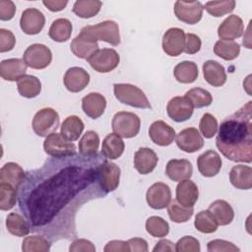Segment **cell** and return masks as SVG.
I'll return each mask as SVG.
<instances>
[{"label": "cell", "instance_id": "obj_1", "mask_svg": "<svg viewBox=\"0 0 252 252\" xmlns=\"http://www.w3.org/2000/svg\"><path fill=\"white\" fill-rule=\"evenodd\" d=\"M106 159L101 153H76L51 157L39 168L27 171L18 190V203L31 231L50 242L77 238L76 215L80 208L107 195L99 181V167Z\"/></svg>", "mask_w": 252, "mask_h": 252}, {"label": "cell", "instance_id": "obj_2", "mask_svg": "<svg viewBox=\"0 0 252 252\" xmlns=\"http://www.w3.org/2000/svg\"><path fill=\"white\" fill-rule=\"evenodd\" d=\"M217 148L227 159L235 162L252 161V101L227 116L220 125Z\"/></svg>", "mask_w": 252, "mask_h": 252}, {"label": "cell", "instance_id": "obj_3", "mask_svg": "<svg viewBox=\"0 0 252 252\" xmlns=\"http://www.w3.org/2000/svg\"><path fill=\"white\" fill-rule=\"evenodd\" d=\"M81 32L94 41H105L113 46H117L121 41L118 24L111 20L103 21L94 26H86L81 30Z\"/></svg>", "mask_w": 252, "mask_h": 252}, {"label": "cell", "instance_id": "obj_4", "mask_svg": "<svg viewBox=\"0 0 252 252\" xmlns=\"http://www.w3.org/2000/svg\"><path fill=\"white\" fill-rule=\"evenodd\" d=\"M113 92L115 97L124 104L136 108L150 109L152 105L145 93L131 84H114Z\"/></svg>", "mask_w": 252, "mask_h": 252}, {"label": "cell", "instance_id": "obj_5", "mask_svg": "<svg viewBox=\"0 0 252 252\" xmlns=\"http://www.w3.org/2000/svg\"><path fill=\"white\" fill-rule=\"evenodd\" d=\"M112 130L122 138H133L137 136L141 127L139 116L129 111H119L115 113L111 122Z\"/></svg>", "mask_w": 252, "mask_h": 252}, {"label": "cell", "instance_id": "obj_6", "mask_svg": "<svg viewBox=\"0 0 252 252\" xmlns=\"http://www.w3.org/2000/svg\"><path fill=\"white\" fill-rule=\"evenodd\" d=\"M59 126V114L50 107L38 110L32 119V130L39 137H47L56 132Z\"/></svg>", "mask_w": 252, "mask_h": 252}, {"label": "cell", "instance_id": "obj_7", "mask_svg": "<svg viewBox=\"0 0 252 252\" xmlns=\"http://www.w3.org/2000/svg\"><path fill=\"white\" fill-rule=\"evenodd\" d=\"M87 61L94 71L98 73H108L118 66L120 56L117 51L112 48H102L96 50Z\"/></svg>", "mask_w": 252, "mask_h": 252}, {"label": "cell", "instance_id": "obj_8", "mask_svg": "<svg viewBox=\"0 0 252 252\" xmlns=\"http://www.w3.org/2000/svg\"><path fill=\"white\" fill-rule=\"evenodd\" d=\"M43 150L48 156L53 158H63L76 154L75 144L66 140L60 133L56 132L45 137Z\"/></svg>", "mask_w": 252, "mask_h": 252}, {"label": "cell", "instance_id": "obj_9", "mask_svg": "<svg viewBox=\"0 0 252 252\" xmlns=\"http://www.w3.org/2000/svg\"><path fill=\"white\" fill-rule=\"evenodd\" d=\"M23 60L27 66L40 70L46 68L52 60L51 50L44 44L33 43L30 45L24 52Z\"/></svg>", "mask_w": 252, "mask_h": 252}, {"label": "cell", "instance_id": "obj_10", "mask_svg": "<svg viewBox=\"0 0 252 252\" xmlns=\"http://www.w3.org/2000/svg\"><path fill=\"white\" fill-rule=\"evenodd\" d=\"M204 7L200 1H181L174 3V14L176 18L188 25H195L203 15Z\"/></svg>", "mask_w": 252, "mask_h": 252}, {"label": "cell", "instance_id": "obj_11", "mask_svg": "<svg viewBox=\"0 0 252 252\" xmlns=\"http://www.w3.org/2000/svg\"><path fill=\"white\" fill-rule=\"evenodd\" d=\"M146 200L148 205L155 210L164 209L171 201V190L167 184L156 182L148 189Z\"/></svg>", "mask_w": 252, "mask_h": 252}, {"label": "cell", "instance_id": "obj_12", "mask_svg": "<svg viewBox=\"0 0 252 252\" xmlns=\"http://www.w3.org/2000/svg\"><path fill=\"white\" fill-rule=\"evenodd\" d=\"M193 111L194 107L185 95L172 97L166 105L167 115L175 122H184L188 120L192 116Z\"/></svg>", "mask_w": 252, "mask_h": 252}, {"label": "cell", "instance_id": "obj_13", "mask_svg": "<svg viewBox=\"0 0 252 252\" xmlns=\"http://www.w3.org/2000/svg\"><path fill=\"white\" fill-rule=\"evenodd\" d=\"M45 24V17L41 11L35 8H28L23 11L20 19V27L26 34H37Z\"/></svg>", "mask_w": 252, "mask_h": 252}, {"label": "cell", "instance_id": "obj_14", "mask_svg": "<svg viewBox=\"0 0 252 252\" xmlns=\"http://www.w3.org/2000/svg\"><path fill=\"white\" fill-rule=\"evenodd\" d=\"M176 145L185 153H195L203 148L204 139L196 128L189 127L177 134Z\"/></svg>", "mask_w": 252, "mask_h": 252}, {"label": "cell", "instance_id": "obj_15", "mask_svg": "<svg viewBox=\"0 0 252 252\" xmlns=\"http://www.w3.org/2000/svg\"><path fill=\"white\" fill-rule=\"evenodd\" d=\"M185 33L182 29L170 28L162 36V49L169 56H178L184 50Z\"/></svg>", "mask_w": 252, "mask_h": 252}, {"label": "cell", "instance_id": "obj_16", "mask_svg": "<svg viewBox=\"0 0 252 252\" xmlns=\"http://www.w3.org/2000/svg\"><path fill=\"white\" fill-rule=\"evenodd\" d=\"M120 174V167L114 162L108 161L106 159L101 163L99 167V181L102 189L106 193L112 192L118 187Z\"/></svg>", "mask_w": 252, "mask_h": 252}, {"label": "cell", "instance_id": "obj_17", "mask_svg": "<svg viewBox=\"0 0 252 252\" xmlns=\"http://www.w3.org/2000/svg\"><path fill=\"white\" fill-rule=\"evenodd\" d=\"M221 163L220 155L213 150L206 151L197 158L198 170L205 177H213L217 175L221 168Z\"/></svg>", "mask_w": 252, "mask_h": 252}, {"label": "cell", "instance_id": "obj_18", "mask_svg": "<svg viewBox=\"0 0 252 252\" xmlns=\"http://www.w3.org/2000/svg\"><path fill=\"white\" fill-rule=\"evenodd\" d=\"M63 82L69 92L79 93L89 85L90 74L81 67H71L66 71Z\"/></svg>", "mask_w": 252, "mask_h": 252}, {"label": "cell", "instance_id": "obj_19", "mask_svg": "<svg viewBox=\"0 0 252 252\" xmlns=\"http://www.w3.org/2000/svg\"><path fill=\"white\" fill-rule=\"evenodd\" d=\"M151 140L158 146H169L175 139V130L162 120L153 122L149 128Z\"/></svg>", "mask_w": 252, "mask_h": 252}, {"label": "cell", "instance_id": "obj_20", "mask_svg": "<svg viewBox=\"0 0 252 252\" xmlns=\"http://www.w3.org/2000/svg\"><path fill=\"white\" fill-rule=\"evenodd\" d=\"M244 25L237 15L228 16L218 28V35L221 40H233L242 35Z\"/></svg>", "mask_w": 252, "mask_h": 252}, {"label": "cell", "instance_id": "obj_21", "mask_svg": "<svg viewBox=\"0 0 252 252\" xmlns=\"http://www.w3.org/2000/svg\"><path fill=\"white\" fill-rule=\"evenodd\" d=\"M27 64L23 59L20 58H10L2 60L0 63V75L1 78L15 82L19 81L22 77L26 75Z\"/></svg>", "mask_w": 252, "mask_h": 252}, {"label": "cell", "instance_id": "obj_22", "mask_svg": "<svg viewBox=\"0 0 252 252\" xmlns=\"http://www.w3.org/2000/svg\"><path fill=\"white\" fill-rule=\"evenodd\" d=\"M158 158L150 148H140L134 155V167L140 174H149L157 166Z\"/></svg>", "mask_w": 252, "mask_h": 252}, {"label": "cell", "instance_id": "obj_23", "mask_svg": "<svg viewBox=\"0 0 252 252\" xmlns=\"http://www.w3.org/2000/svg\"><path fill=\"white\" fill-rule=\"evenodd\" d=\"M106 107V99L99 93H90L82 98V109L92 119L100 117Z\"/></svg>", "mask_w": 252, "mask_h": 252}, {"label": "cell", "instance_id": "obj_24", "mask_svg": "<svg viewBox=\"0 0 252 252\" xmlns=\"http://www.w3.org/2000/svg\"><path fill=\"white\" fill-rule=\"evenodd\" d=\"M193 173L192 163L185 158L170 159L165 167V174L173 181L190 179Z\"/></svg>", "mask_w": 252, "mask_h": 252}, {"label": "cell", "instance_id": "obj_25", "mask_svg": "<svg viewBox=\"0 0 252 252\" xmlns=\"http://www.w3.org/2000/svg\"><path fill=\"white\" fill-rule=\"evenodd\" d=\"M199 198V189L190 179L179 181L176 186V201L184 207H194Z\"/></svg>", "mask_w": 252, "mask_h": 252}, {"label": "cell", "instance_id": "obj_26", "mask_svg": "<svg viewBox=\"0 0 252 252\" xmlns=\"http://www.w3.org/2000/svg\"><path fill=\"white\" fill-rule=\"evenodd\" d=\"M73 54L82 59L90 58L96 50H98L97 41L91 39L89 36L80 32L70 44Z\"/></svg>", "mask_w": 252, "mask_h": 252}, {"label": "cell", "instance_id": "obj_27", "mask_svg": "<svg viewBox=\"0 0 252 252\" xmlns=\"http://www.w3.org/2000/svg\"><path fill=\"white\" fill-rule=\"evenodd\" d=\"M203 75L207 83L213 87H221L226 82V73L224 67L215 61L208 60L203 64Z\"/></svg>", "mask_w": 252, "mask_h": 252}, {"label": "cell", "instance_id": "obj_28", "mask_svg": "<svg viewBox=\"0 0 252 252\" xmlns=\"http://www.w3.org/2000/svg\"><path fill=\"white\" fill-rule=\"evenodd\" d=\"M25 175L26 172L21 165L13 161L7 162L0 169V182L8 183L19 190Z\"/></svg>", "mask_w": 252, "mask_h": 252}, {"label": "cell", "instance_id": "obj_29", "mask_svg": "<svg viewBox=\"0 0 252 252\" xmlns=\"http://www.w3.org/2000/svg\"><path fill=\"white\" fill-rule=\"evenodd\" d=\"M229 181L236 189H250L252 187V168L244 164L234 165L229 172Z\"/></svg>", "mask_w": 252, "mask_h": 252}, {"label": "cell", "instance_id": "obj_30", "mask_svg": "<svg viewBox=\"0 0 252 252\" xmlns=\"http://www.w3.org/2000/svg\"><path fill=\"white\" fill-rule=\"evenodd\" d=\"M208 210L220 225H227L233 220L234 211L230 204L224 200L214 201Z\"/></svg>", "mask_w": 252, "mask_h": 252}, {"label": "cell", "instance_id": "obj_31", "mask_svg": "<svg viewBox=\"0 0 252 252\" xmlns=\"http://www.w3.org/2000/svg\"><path fill=\"white\" fill-rule=\"evenodd\" d=\"M125 149V144L120 136L115 133L108 134L101 146V154L108 159H116L121 157Z\"/></svg>", "mask_w": 252, "mask_h": 252}, {"label": "cell", "instance_id": "obj_32", "mask_svg": "<svg viewBox=\"0 0 252 252\" xmlns=\"http://www.w3.org/2000/svg\"><path fill=\"white\" fill-rule=\"evenodd\" d=\"M85 125L82 119L76 115H71L65 118L61 124L60 134L68 141H77L84 131Z\"/></svg>", "mask_w": 252, "mask_h": 252}, {"label": "cell", "instance_id": "obj_33", "mask_svg": "<svg viewBox=\"0 0 252 252\" xmlns=\"http://www.w3.org/2000/svg\"><path fill=\"white\" fill-rule=\"evenodd\" d=\"M6 227L11 234L18 237L27 236L31 232V226L27 219L16 212L10 213L7 216Z\"/></svg>", "mask_w": 252, "mask_h": 252}, {"label": "cell", "instance_id": "obj_34", "mask_svg": "<svg viewBox=\"0 0 252 252\" xmlns=\"http://www.w3.org/2000/svg\"><path fill=\"white\" fill-rule=\"evenodd\" d=\"M72 23L65 18H59L52 22L48 35L49 37L57 42H65L67 41L72 34Z\"/></svg>", "mask_w": 252, "mask_h": 252}, {"label": "cell", "instance_id": "obj_35", "mask_svg": "<svg viewBox=\"0 0 252 252\" xmlns=\"http://www.w3.org/2000/svg\"><path fill=\"white\" fill-rule=\"evenodd\" d=\"M173 74L177 82L182 84H191L198 78L199 71L195 62L183 61L174 67Z\"/></svg>", "mask_w": 252, "mask_h": 252}, {"label": "cell", "instance_id": "obj_36", "mask_svg": "<svg viewBox=\"0 0 252 252\" xmlns=\"http://www.w3.org/2000/svg\"><path fill=\"white\" fill-rule=\"evenodd\" d=\"M17 88L22 96L32 98L39 94L41 91V83L35 76L25 75L18 81Z\"/></svg>", "mask_w": 252, "mask_h": 252}, {"label": "cell", "instance_id": "obj_37", "mask_svg": "<svg viewBox=\"0 0 252 252\" xmlns=\"http://www.w3.org/2000/svg\"><path fill=\"white\" fill-rule=\"evenodd\" d=\"M102 6L98 0H78L73 5V13L83 19H88L95 16Z\"/></svg>", "mask_w": 252, "mask_h": 252}, {"label": "cell", "instance_id": "obj_38", "mask_svg": "<svg viewBox=\"0 0 252 252\" xmlns=\"http://www.w3.org/2000/svg\"><path fill=\"white\" fill-rule=\"evenodd\" d=\"M214 52L217 56L230 61L238 57L240 53V45L233 40H218L214 46Z\"/></svg>", "mask_w": 252, "mask_h": 252}, {"label": "cell", "instance_id": "obj_39", "mask_svg": "<svg viewBox=\"0 0 252 252\" xmlns=\"http://www.w3.org/2000/svg\"><path fill=\"white\" fill-rule=\"evenodd\" d=\"M50 241L43 235H32L24 238L22 242L23 252H48Z\"/></svg>", "mask_w": 252, "mask_h": 252}, {"label": "cell", "instance_id": "obj_40", "mask_svg": "<svg viewBox=\"0 0 252 252\" xmlns=\"http://www.w3.org/2000/svg\"><path fill=\"white\" fill-rule=\"evenodd\" d=\"M167 213L172 221L180 223L186 222L193 216L194 209L193 207H184L176 200H172L167 206Z\"/></svg>", "mask_w": 252, "mask_h": 252}, {"label": "cell", "instance_id": "obj_41", "mask_svg": "<svg viewBox=\"0 0 252 252\" xmlns=\"http://www.w3.org/2000/svg\"><path fill=\"white\" fill-rule=\"evenodd\" d=\"M194 226L197 230L203 233H213L218 229L219 223L209 212V210L199 212L194 220Z\"/></svg>", "mask_w": 252, "mask_h": 252}, {"label": "cell", "instance_id": "obj_42", "mask_svg": "<svg viewBox=\"0 0 252 252\" xmlns=\"http://www.w3.org/2000/svg\"><path fill=\"white\" fill-rule=\"evenodd\" d=\"M99 147V137L96 132L87 131L79 141V153L85 156H92L97 153Z\"/></svg>", "mask_w": 252, "mask_h": 252}, {"label": "cell", "instance_id": "obj_43", "mask_svg": "<svg viewBox=\"0 0 252 252\" xmlns=\"http://www.w3.org/2000/svg\"><path fill=\"white\" fill-rule=\"evenodd\" d=\"M185 96L191 101L193 107L195 108H202L212 104L213 96L205 89L202 88H193L186 92Z\"/></svg>", "mask_w": 252, "mask_h": 252}, {"label": "cell", "instance_id": "obj_44", "mask_svg": "<svg viewBox=\"0 0 252 252\" xmlns=\"http://www.w3.org/2000/svg\"><path fill=\"white\" fill-rule=\"evenodd\" d=\"M18 199V190L8 183L0 182V209L8 211L14 208Z\"/></svg>", "mask_w": 252, "mask_h": 252}, {"label": "cell", "instance_id": "obj_45", "mask_svg": "<svg viewBox=\"0 0 252 252\" xmlns=\"http://www.w3.org/2000/svg\"><path fill=\"white\" fill-rule=\"evenodd\" d=\"M146 230L154 237H163L169 232L168 222L160 217L153 216L146 220Z\"/></svg>", "mask_w": 252, "mask_h": 252}, {"label": "cell", "instance_id": "obj_46", "mask_svg": "<svg viewBox=\"0 0 252 252\" xmlns=\"http://www.w3.org/2000/svg\"><path fill=\"white\" fill-rule=\"evenodd\" d=\"M235 8L234 0L208 1L205 4V10L213 17H222L231 13Z\"/></svg>", "mask_w": 252, "mask_h": 252}, {"label": "cell", "instance_id": "obj_47", "mask_svg": "<svg viewBox=\"0 0 252 252\" xmlns=\"http://www.w3.org/2000/svg\"><path fill=\"white\" fill-rule=\"evenodd\" d=\"M199 128L201 134L207 138H213L218 131V121L214 115L211 113H205L199 123Z\"/></svg>", "mask_w": 252, "mask_h": 252}, {"label": "cell", "instance_id": "obj_48", "mask_svg": "<svg viewBox=\"0 0 252 252\" xmlns=\"http://www.w3.org/2000/svg\"><path fill=\"white\" fill-rule=\"evenodd\" d=\"M200 242L193 236H183L175 243V251L177 252H199Z\"/></svg>", "mask_w": 252, "mask_h": 252}, {"label": "cell", "instance_id": "obj_49", "mask_svg": "<svg viewBox=\"0 0 252 252\" xmlns=\"http://www.w3.org/2000/svg\"><path fill=\"white\" fill-rule=\"evenodd\" d=\"M207 249L209 252H239L240 249L234 245L232 242L223 240V239H214L210 241L207 245Z\"/></svg>", "mask_w": 252, "mask_h": 252}, {"label": "cell", "instance_id": "obj_50", "mask_svg": "<svg viewBox=\"0 0 252 252\" xmlns=\"http://www.w3.org/2000/svg\"><path fill=\"white\" fill-rule=\"evenodd\" d=\"M201 45H202V41L197 34L190 33V32L185 34V42H184L183 52H185L186 54H189V55L195 54V53L199 52V50L201 49Z\"/></svg>", "mask_w": 252, "mask_h": 252}, {"label": "cell", "instance_id": "obj_51", "mask_svg": "<svg viewBox=\"0 0 252 252\" xmlns=\"http://www.w3.org/2000/svg\"><path fill=\"white\" fill-rule=\"evenodd\" d=\"M16 37L14 33L5 29H0V52H7L14 48Z\"/></svg>", "mask_w": 252, "mask_h": 252}, {"label": "cell", "instance_id": "obj_52", "mask_svg": "<svg viewBox=\"0 0 252 252\" xmlns=\"http://www.w3.org/2000/svg\"><path fill=\"white\" fill-rule=\"evenodd\" d=\"M70 252H94V245L87 239L83 238H75L72 244L69 247Z\"/></svg>", "mask_w": 252, "mask_h": 252}, {"label": "cell", "instance_id": "obj_53", "mask_svg": "<svg viewBox=\"0 0 252 252\" xmlns=\"http://www.w3.org/2000/svg\"><path fill=\"white\" fill-rule=\"evenodd\" d=\"M16 13V6L11 0L0 1V20L9 21L13 19Z\"/></svg>", "mask_w": 252, "mask_h": 252}, {"label": "cell", "instance_id": "obj_54", "mask_svg": "<svg viewBox=\"0 0 252 252\" xmlns=\"http://www.w3.org/2000/svg\"><path fill=\"white\" fill-rule=\"evenodd\" d=\"M129 251L131 252H147L149 250L148 242L144 238L134 237L127 241Z\"/></svg>", "mask_w": 252, "mask_h": 252}, {"label": "cell", "instance_id": "obj_55", "mask_svg": "<svg viewBox=\"0 0 252 252\" xmlns=\"http://www.w3.org/2000/svg\"><path fill=\"white\" fill-rule=\"evenodd\" d=\"M104 252H130L127 241L111 240L103 248Z\"/></svg>", "mask_w": 252, "mask_h": 252}, {"label": "cell", "instance_id": "obj_56", "mask_svg": "<svg viewBox=\"0 0 252 252\" xmlns=\"http://www.w3.org/2000/svg\"><path fill=\"white\" fill-rule=\"evenodd\" d=\"M42 4L52 12L62 11L68 4L67 0H43Z\"/></svg>", "mask_w": 252, "mask_h": 252}, {"label": "cell", "instance_id": "obj_57", "mask_svg": "<svg viewBox=\"0 0 252 252\" xmlns=\"http://www.w3.org/2000/svg\"><path fill=\"white\" fill-rule=\"evenodd\" d=\"M175 250V246H174V243L168 239H161L159 240L156 246L154 247L153 251L154 252H163V251H174Z\"/></svg>", "mask_w": 252, "mask_h": 252}]
</instances>
